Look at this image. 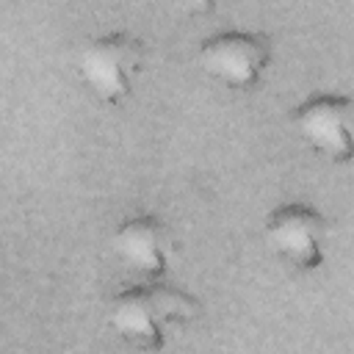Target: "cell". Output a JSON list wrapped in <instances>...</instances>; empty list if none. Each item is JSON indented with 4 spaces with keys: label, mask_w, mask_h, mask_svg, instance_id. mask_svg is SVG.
Masks as SVG:
<instances>
[{
    "label": "cell",
    "mask_w": 354,
    "mask_h": 354,
    "mask_svg": "<svg viewBox=\"0 0 354 354\" xmlns=\"http://www.w3.org/2000/svg\"><path fill=\"white\" fill-rule=\"evenodd\" d=\"M202 304L163 282H138L119 290L111 299L108 321L113 332L138 351H163L174 329L188 326L199 315Z\"/></svg>",
    "instance_id": "1"
},
{
    "label": "cell",
    "mask_w": 354,
    "mask_h": 354,
    "mask_svg": "<svg viewBox=\"0 0 354 354\" xmlns=\"http://www.w3.org/2000/svg\"><path fill=\"white\" fill-rule=\"evenodd\" d=\"M144 58H147V50L138 36L113 30V33L94 36L80 47L77 69L94 97L116 105L133 91L144 69Z\"/></svg>",
    "instance_id": "2"
},
{
    "label": "cell",
    "mask_w": 354,
    "mask_h": 354,
    "mask_svg": "<svg viewBox=\"0 0 354 354\" xmlns=\"http://www.w3.org/2000/svg\"><path fill=\"white\" fill-rule=\"evenodd\" d=\"M299 138L332 163L354 160V97L313 94L290 113Z\"/></svg>",
    "instance_id": "3"
},
{
    "label": "cell",
    "mask_w": 354,
    "mask_h": 354,
    "mask_svg": "<svg viewBox=\"0 0 354 354\" xmlns=\"http://www.w3.org/2000/svg\"><path fill=\"white\" fill-rule=\"evenodd\" d=\"M329 221L321 210L304 202L277 205L266 218V241L279 260L296 271H315L324 266V246Z\"/></svg>",
    "instance_id": "4"
},
{
    "label": "cell",
    "mask_w": 354,
    "mask_h": 354,
    "mask_svg": "<svg viewBox=\"0 0 354 354\" xmlns=\"http://www.w3.org/2000/svg\"><path fill=\"white\" fill-rule=\"evenodd\" d=\"M199 64L230 88H252L271 64V41L254 30H221L199 44Z\"/></svg>",
    "instance_id": "5"
},
{
    "label": "cell",
    "mask_w": 354,
    "mask_h": 354,
    "mask_svg": "<svg viewBox=\"0 0 354 354\" xmlns=\"http://www.w3.org/2000/svg\"><path fill=\"white\" fill-rule=\"evenodd\" d=\"M113 252L127 268L138 271L147 282H160L171 268L177 243L166 221L149 213H138L127 216L113 230Z\"/></svg>",
    "instance_id": "6"
}]
</instances>
